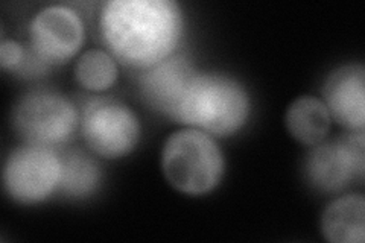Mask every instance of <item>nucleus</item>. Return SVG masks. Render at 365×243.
I'll return each instance as SVG.
<instances>
[{
    "label": "nucleus",
    "instance_id": "nucleus-1",
    "mask_svg": "<svg viewBox=\"0 0 365 243\" xmlns=\"http://www.w3.org/2000/svg\"><path fill=\"white\" fill-rule=\"evenodd\" d=\"M99 29L114 60L146 71L175 51L182 13L174 0H110L102 6Z\"/></svg>",
    "mask_w": 365,
    "mask_h": 243
},
{
    "label": "nucleus",
    "instance_id": "nucleus-2",
    "mask_svg": "<svg viewBox=\"0 0 365 243\" xmlns=\"http://www.w3.org/2000/svg\"><path fill=\"white\" fill-rule=\"evenodd\" d=\"M250 111V96L236 79L221 73L197 72L174 120L215 137H227L244 128Z\"/></svg>",
    "mask_w": 365,
    "mask_h": 243
},
{
    "label": "nucleus",
    "instance_id": "nucleus-3",
    "mask_svg": "<svg viewBox=\"0 0 365 243\" xmlns=\"http://www.w3.org/2000/svg\"><path fill=\"white\" fill-rule=\"evenodd\" d=\"M225 170L221 148L207 133L195 128L175 131L162 150V172L177 192L201 196L218 187Z\"/></svg>",
    "mask_w": 365,
    "mask_h": 243
},
{
    "label": "nucleus",
    "instance_id": "nucleus-4",
    "mask_svg": "<svg viewBox=\"0 0 365 243\" xmlns=\"http://www.w3.org/2000/svg\"><path fill=\"white\" fill-rule=\"evenodd\" d=\"M13 126L25 143L55 149L71 140L79 126V113L64 95L34 90L14 105Z\"/></svg>",
    "mask_w": 365,
    "mask_h": 243
},
{
    "label": "nucleus",
    "instance_id": "nucleus-5",
    "mask_svg": "<svg viewBox=\"0 0 365 243\" xmlns=\"http://www.w3.org/2000/svg\"><path fill=\"white\" fill-rule=\"evenodd\" d=\"M79 130L87 146L104 158L131 154L142 134L135 113L113 98L90 99L79 113Z\"/></svg>",
    "mask_w": 365,
    "mask_h": 243
},
{
    "label": "nucleus",
    "instance_id": "nucleus-6",
    "mask_svg": "<svg viewBox=\"0 0 365 243\" xmlns=\"http://www.w3.org/2000/svg\"><path fill=\"white\" fill-rule=\"evenodd\" d=\"M61 155L53 148L25 143L5 161L2 182L11 200L32 205L43 202L58 190Z\"/></svg>",
    "mask_w": 365,
    "mask_h": 243
},
{
    "label": "nucleus",
    "instance_id": "nucleus-7",
    "mask_svg": "<svg viewBox=\"0 0 365 243\" xmlns=\"http://www.w3.org/2000/svg\"><path fill=\"white\" fill-rule=\"evenodd\" d=\"M364 131L350 133L334 142L314 146L304 161V173L312 187L324 193H336L355 180L364 178Z\"/></svg>",
    "mask_w": 365,
    "mask_h": 243
},
{
    "label": "nucleus",
    "instance_id": "nucleus-8",
    "mask_svg": "<svg viewBox=\"0 0 365 243\" xmlns=\"http://www.w3.org/2000/svg\"><path fill=\"white\" fill-rule=\"evenodd\" d=\"M31 49L48 66L64 64L84 43V23L75 9L52 5L40 9L29 23Z\"/></svg>",
    "mask_w": 365,
    "mask_h": 243
},
{
    "label": "nucleus",
    "instance_id": "nucleus-9",
    "mask_svg": "<svg viewBox=\"0 0 365 243\" xmlns=\"http://www.w3.org/2000/svg\"><path fill=\"white\" fill-rule=\"evenodd\" d=\"M197 71L181 55H170L139 76V90L143 100L153 110L174 119L180 102L185 96Z\"/></svg>",
    "mask_w": 365,
    "mask_h": 243
},
{
    "label": "nucleus",
    "instance_id": "nucleus-10",
    "mask_svg": "<svg viewBox=\"0 0 365 243\" xmlns=\"http://www.w3.org/2000/svg\"><path fill=\"white\" fill-rule=\"evenodd\" d=\"M324 105L330 118L350 133L365 128V68L346 64L330 73L323 86Z\"/></svg>",
    "mask_w": 365,
    "mask_h": 243
},
{
    "label": "nucleus",
    "instance_id": "nucleus-11",
    "mask_svg": "<svg viewBox=\"0 0 365 243\" xmlns=\"http://www.w3.org/2000/svg\"><path fill=\"white\" fill-rule=\"evenodd\" d=\"M322 233L330 243H364V196L346 195L330 202L322 214Z\"/></svg>",
    "mask_w": 365,
    "mask_h": 243
},
{
    "label": "nucleus",
    "instance_id": "nucleus-12",
    "mask_svg": "<svg viewBox=\"0 0 365 243\" xmlns=\"http://www.w3.org/2000/svg\"><path fill=\"white\" fill-rule=\"evenodd\" d=\"M284 125L297 142L304 146H317L326 140L332 118L323 100L314 96H302L288 107Z\"/></svg>",
    "mask_w": 365,
    "mask_h": 243
},
{
    "label": "nucleus",
    "instance_id": "nucleus-13",
    "mask_svg": "<svg viewBox=\"0 0 365 243\" xmlns=\"http://www.w3.org/2000/svg\"><path fill=\"white\" fill-rule=\"evenodd\" d=\"M101 167L81 150H71L61 155V173L58 190L68 198H87L101 184Z\"/></svg>",
    "mask_w": 365,
    "mask_h": 243
},
{
    "label": "nucleus",
    "instance_id": "nucleus-14",
    "mask_svg": "<svg viewBox=\"0 0 365 243\" xmlns=\"http://www.w3.org/2000/svg\"><path fill=\"white\" fill-rule=\"evenodd\" d=\"M119 68L116 60L99 49L84 52L75 66V76L81 87L90 91H106L118 81Z\"/></svg>",
    "mask_w": 365,
    "mask_h": 243
},
{
    "label": "nucleus",
    "instance_id": "nucleus-15",
    "mask_svg": "<svg viewBox=\"0 0 365 243\" xmlns=\"http://www.w3.org/2000/svg\"><path fill=\"white\" fill-rule=\"evenodd\" d=\"M26 49L14 40H4L0 43V66L4 71H16L25 58Z\"/></svg>",
    "mask_w": 365,
    "mask_h": 243
}]
</instances>
